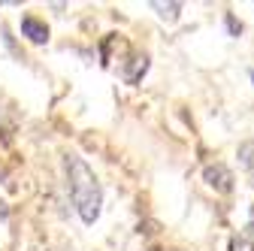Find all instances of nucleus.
Segmentation results:
<instances>
[{
	"instance_id": "1",
	"label": "nucleus",
	"mask_w": 254,
	"mask_h": 251,
	"mask_svg": "<svg viewBox=\"0 0 254 251\" xmlns=\"http://www.w3.org/2000/svg\"><path fill=\"white\" fill-rule=\"evenodd\" d=\"M64 173H67V191L82 218V224H94L103 212V188L94 170L79 154H64Z\"/></svg>"
},
{
	"instance_id": "2",
	"label": "nucleus",
	"mask_w": 254,
	"mask_h": 251,
	"mask_svg": "<svg viewBox=\"0 0 254 251\" xmlns=\"http://www.w3.org/2000/svg\"><path fill=\"white\" fill-rule=\"evenodd\" d=\"M203 179H206V185L212 188V191H218V194H230L233 191V173L224 164H206Z\"/></svg>"
},
{
	"instance_id": "3",
	"label": "nucleus",
	"mask_w": 254,
	"mask_h": 251,
	"mask_svg": "<svg viewBox=\"0 0 254 251\" xmlns=\"http://www.w3.org/2000/svg\"><path fill=\"white\" fill-rule=\"evenodd\" d=\"M148 55L145 52H133L130 58L124 61V67H121V79L127 82V85H139L142 82V76L148 73Z\"/></svg>"
},
{
	"instance_id": "4",
	"label": "nucleus",
	"mask_w": 254,
	"mask_h": 251,
	"mask_svg": "<svg viewBox=\"0 0 254 251\" xmlns=\"http://www.w3.org/2000/svg\"><path fill=\"white\" fill-rule=\"evenodd\" d=\"M21 34L30 40V43H37V46H43V43H49V24L43 21V18H37V15H21Z\"/></svg>"
},
{
	"instance_id": "5",
	"label": "nucleus",
	"mask_w": 254,
	"mask_h": 251,
	"mask_svg": "<svg viewBox=\"0 0 254 251\" xmlns=\"http://www.w3.org/2000/svg\"><path fill=\"white\" fill-rule=\"evenodd\" d=\"M151 9L161 15L164 21H170V24H176L179 15H182V3H179V0H151Z\"/></svg>"
},
{
	"instance_id": "6",
	"label": "nucleus",
	"mask_w": 254,
	"mask_h": 251,
	"mask_svg": "<svg viewBox=\"0 0 254 251\" xmlns=\"http://www.w3.org/2000/svg\"><path fill=\"white\" fill-rule=\"evenodd\" d=\"M239 164H242V170H245V176H248V185L254 188V139H245V142H239Z\"/></svg>"
},
{
	"instance_id": "7",
	"label": "nucleus",
	"mask_w": 254,
	"mask_h": 251,
	"mask_svg": "<svg viewBox=\"0 0 254 251\" xmlns=\"http://www.w3.org/2000/svg\"><path fill=\"white\" fill-rule=\"evenodd\" d=\"M230 251H254V239H248V236H233L230 239Z\"/></svg>"
},
{
	"instance_id": "8",
	"label": "nucleus",
	"mask_w": 254,
	"mask_h": 251,
	"mask_svg": "<svg viewBox=\"0 0 254 251\" xmlns=\"http://www.w3.org/2000/svg\"><path fill=\"white\" fill-rule=\"evenodd\" d=\"M224 21H227L230 37H239V34H242V21H236V15H233V12H224Z\"/></svg>"
},
{
	"instance_id": "9",
	"label": "nucleus",
	"mask_w": 254,
	"mask_h": 251,
	"mask_svg": "<svg viewBox=\"0 0 254 251\" xmlns=\"http://www.w3.org/2000/svg\"><path fill=\"white\" fill-rule=\"evenodd\" d=\"M248 230L254 233V203H251V224H248Z\"/></svg>"
},
{
	"instance_id": "10",
	"label": "nucleus",
	"mask_w": 254,
	"mask_h": 251,
	"mask_svg": "<svg viewBox=\"0 0 254 251\" xmlns=\"http://www.w3.org/2000/svg\"><path fill=\"white\" fill-rule=\"evenodd\" d=\"M251 79H254V73H251Z\"/></svg>"
}]
</instances>
